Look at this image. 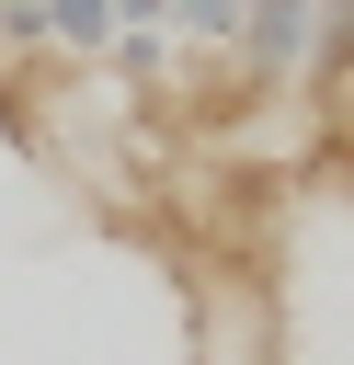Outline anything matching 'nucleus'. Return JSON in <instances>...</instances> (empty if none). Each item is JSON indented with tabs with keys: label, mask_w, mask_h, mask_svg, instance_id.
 <instances>
[{
	"label": "nucleus",
	"mask_w": 354,
	"mask_h": 365,
	"mask_svg": "<svg viewBox=\"0 0 354 365\" xmlns=\"http://www.w3.org/2000/svg\"><path fill=\"white\" fill-rule=\"evenodd\" d=\"M103 57L126 68V91H171V46H160V34H114Z\"/></svg>",
	"instance_id": "2"
},
{
	"label": "nucleus",
	"mask_w": 354,
	"mask_h": 365,
	"mask_svg": "<svg viewBox=\"0 0 354 365\" xmlns=\"http://www.w3.org/2000/svg\"><path fill=\"white\" fill-rule=\"evenodd\" d=\"M0 125H11V68H0Z\"/></svg>",
	"instance_id": "5"
},
{
	"label": "nucleus",
	"mask_w": 354,
	"mask_h": 365,
	"mask_svg": "<svg viewBox=\"0 0 354 365\" xmlns=\"http://www.w3.org/2000/svg\"><path fill=\"white\" fill-rule=\"evenodd\" d=\"M0 46H46V0H0Z\"/></svg>",
	"instance_id": "4"
},
{
	"label": "nucleus",
	"mask_w": 354,
	"mask_h": 365,
	"mask_svg": "<svg viewBox=\"0 0 354 365\" xmlns=\"http://www.w3.org/2000/svg\"><path fill=\"white\" fill-rule=\"evenodd\" d=\"M46 46L103 57V46H114V0H46Z\"/></svg>",
	"instance_id": "1"
},
{
	"label": "nucleus",
	"mask_w": 354,
	"mask_h": 365,
	"mask_svg": "<svg viewBox=\"0 0 354 365\" xmlns=\"http://www.w3.org/2000/svg\"><path fill=\"white\" fill-rule=\"evenodd\" d=\"M171 23H183L194 46H228V34H240V0H171Z\"/></svg>",
	"instance_id": "3"
}]
</instances>
